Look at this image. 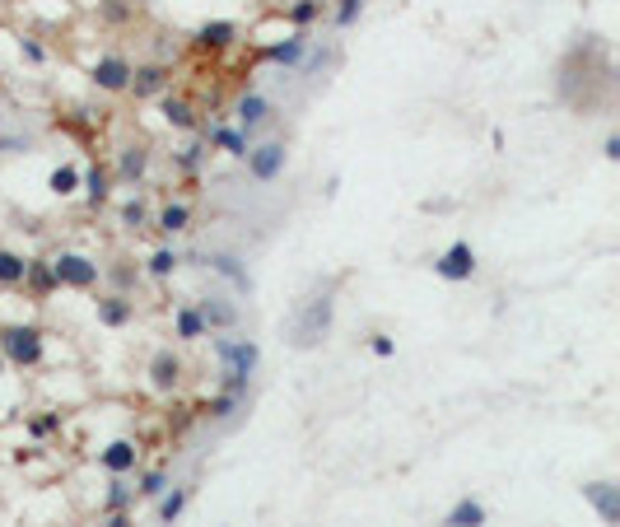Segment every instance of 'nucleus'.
Listing matches in <instances>:
<instances>
[{"label":"nucleus","instance_id":"obj_1","mask_svg":"<svg viewBox=\"0 0 620 527\" xmlns=\"http://www.w3.org/2000/svg\"><path fill=\"white\" fill-rule=\"evenodd\" d=\"M214 355H219V364H224V382H229V392L243 397V387H248L252 369H257V346L252 341H214Z\"/></svg>","mask_w":620,"mask_h":527},{"label":"nucleus","instance_id":"obj_2","mask_svg":"<svg viewBox=\"0 0 620 527\" xmlns=\"http://www.w3.org/2000/svg\"><path fill=\"white\" fill-rule=\"evenodd\" d=\"M331 327V290H317L304 299V308H299V317H294V346L308 350L322 341V332Z\"/></svg>","mask_w":620,"mask_h":527},{"label":"nucleus","instance_id":"obj_3","mask_svg":"<svg viewBox=\"0 0 620 527\" xmlns=\"http://www.w3.org/2000/svg\"><path fill=\"white\" fill-rule=\"evenodd\" d=\"M0 355H5V364H38L42 359V332L38 327H5Z\"/></svg>","mask_w":620,"mask_h":527},{"label":"nucleus","instance_id":"obj_4","mask_svg":"<svg viewBox=\"0 0 620 527\" xmlns=\"http://www.w3.org/2000/svg\"><path fill=\"white\" fill-rule=\"evenodd\" d=\"M52 280L70 285V290H89V285H98V261L79 257V252H61V257H52Z\"/></svg>","mask_w":620,"mask_h":527},{"label":"nucleus","instance_id":"obj_5","mask_svg":"<svg viewBox=\"0 0 620 527\" xmlns=\"http://www.w3.org/2000/svg\"><path fill=\"white\" fill-rule=\"evenodd\" d=\"M434 271H439L443 280H471V276H476V252H471V243H452L448 252L434 261Z\"/></svg>","mask_w":620,"mask_h":527},{"label":"nucleus","instance_id":"obj_6","mask_svg":"<svg viewBox=\"0 0 620 527\" xmlns=\"http://www.w3.org/2000/svg\"><path fill=\"white\" fill-rule=\"evenodd\" d=\"M280 169H285V145H261V149H248V173L257 182H275L280 178Z\"/></svg>","mask_w":620,"mask_h":527},{"label":"nucleus","instance_id":"obj_7","mask_svg":"<svg viewBox=\"0 0 620 527\" xmlns=\"http://www.w3.org/2000/svg\"><path fill=\"white\" fill-rule=\"evenodd\" d=\"M93 84L108 94H122L126 84H131V66H126L122 57H103L98 66H93Z\"/></svg>","mask_w":620,"mask_h":527},{"label":"nucleus","instance_id":"obj_8","mask_svg":"<svg viewBox=\"0 0 620 527\" xmlns=\"http://www.w3.org/2000/svg\"><path fill=\"white\" fill-rule=\"evenodd\" d=\"M136 443H131V438H117V443H108V448L98 453V462L108 471H113V476H126V471H136Z\"/></svg>","mask_w":620,"mask_h":527},{"label":"nucleus","instance_id":"obj_9","mask_svg":"<svg viewBox=\"0 0 620 527\" xmlns=\"http://www.w3.org/2000/svg\"><path fill=\"white\" fill-rule=\"evenodd\" d=\"M178 373H182V364H178L173 350H159V355L149 359V382H154L159 392H173V387H178Z\"/></svg>","mask_w":620,"mask_h":527},{"label":"nucleus","instance_id":"obj_10","mask_svg":"<svg viewBox=\"0 0 620 527\" xmlns=\"http://www.w3.org/2000/svg\"><path fill=\"white\" fill-rule=\"evenodd\" d=\"M196 313H201V322L214 327V332H229V327H238V308H234V303H224V299H205Z\"/></svg>","mask_w":620,"mask_h":527},{"label":"nucleus","instance_id":"obj_11","mask_svg":"<svg viewBox=\"0 0 620 527\" xmlns=\"http://www.w3.org/2000/svg\"><path fill=\"white\" fill-rule=\"evenodd\" d=\"M98 322L103 327H126V322H131V299H126V294H108V299H98Z\"/></svg>","mask_w":620,"mask_h":527},{"label":"nucleus","instance_id":"obj_12","mask_svg":"<svg viewBox=\"0 0 620 527\" xmlns=\"http://www.w3.org/2000/svg\"><path fill=\"white\" fill-rule=\"evenodd\" d=\"M163 84H168V70L163 66H140V70H131V84H126V89H136V94H159L163 89Z\"/></svg>","mask_w":620,"mask_h":527},{"label":"nucleus","instance_id":"obj_13","mask_svg":"<svg viewBox=\"0 0 620 527\" xmlns=\"http://www.w3.org/2000/svg\"><path fill=\"white\" fill-rule=\"evenodd\" d=\"M481 523H485V509L476 499H462V504H452L443 514V527H481Z\"/></svg>","mask_w":620,"mask_h":527},{"label":"nucleus","instance_id":"obj_14","mask_svg":"<svg viewBox=\"0 0 620 527\" xmlns=\"http://www.w3.org/2000/svg\"><path fill=\"white\" fill-rule=\"evenodd\" d=\"M271 117V103L261 98V94H248V98L238 103V122H243V131H252V126H261Z\"/></svg>","mask_w":620,"mask_h":527},{"label":"nucleus","instance_id":"obj_15","mask_svg":"<svg viewBox=\"0 0 620 527\" xmlns=\"http://www.w3.org/2000/svg\"><path fill=\"white\" fill-rule=\"evenodd\" d=\"M234 33H238L234 23H205L201 33H196V42H201V47H229V42H234Z\"/></svg>","mask_w":620,"mask_h":527},{"label":"nucleus","instance_id":"obj_16","mask_svg":"<svg viewBox=\"0 0 620 527\" xmlns=\"http://www.w3.org/2000/svg\"><path fill=\"white\" fill-rule=\"evenodd\" d=\"M23 266H28V261H23L19 252H5V247H0V285H19Z\"/></svg>","mask_w":620,"mask_h":527},{"label":"nucleus","instance_id":"obj_17","mask_svg":"<svg viewBox=\"0 0 620 527\" xmlns=\"http://www.w3.org/2000/svg\"><path fill=\"white\" fill-rule=\"evenodd\" d=\"M587 499L602 509V518H607V523H616V490H611L607 481H602V485H587Z\"/></svg>","mask_w":620,"mask_h":527},{"label":"nucleus","instance_id":"obj_18","mask_svg":"<svg viewBox=\"0 0 620 527\" xmlns=\"http://www.w3.org/2000/svg\"><path fill=\"white\" fill-rule=\"evenodd\" d=\"M163 122H168V126H178V131H192V126H196V117H192V108H187V103L168 98V103H163Z\"/></svg>","mask_w":620,"mask_h":527},{"label":"nucleus","instance_id":"obj_19","mask_svg":"<svg viewBox=\"0 0 620 527\" xmlns=\"http://www.w3.org/2000/svg\"><path fill=\"white\" fill-rule=\"evenodd\" d=\"M178 336L182 341L205 336V322H201V313H196V308H178Z\"/></svg>","mask_w":620,"mask_h":527},{"label":"nucleus","instance_id":"obj_20","mask_svg":"<svg viewBox=\"0 0 620 527\" xmlns=\"http://www.w3.org/2000/svg\"><path fill=\"white\" fill-rule=\"evenodd\" d=\"M271 57L280 61V66H299V61H304V38H289V42L271 47Z\"/></svg>","mask_w":620,"mask_h":527},{"label":"nucleus","instance_id":"obj_21","mask_svg":"<svg viewBox=\"0 0 620 527\" xmlns=\"http://www.w3.org/2000/svg\"><path fill=\"white\" fill-rule=\"evenodd\" d=\"M187 220H192V210H187V205H168V210L159 215V229L178 234V229H187Z\"/></svg>","mask_w":620,"mask_h":527},{"label":"nucleus","instance_id":"obj_22","mask_svg":"<svg viewBox=\"0 0 620 527\" xmlns=\"http://www.w3.org/2000/svg\"><path fill=\"white\" fill-rule=\"evenodd\" d=\"M47 187L57 191V196H70V191L79 187V173H75V169H57V173H52V182H47Z\"/></svg>","mask_w":620,"mask_h":527},{"label":"nucleus","instance_id":"obj_23","mask_svg":"<svg viewBox=\"0 0 620 527\" xmlns=\"http://www.w3.org/2000/svg\"><path fill=\"white\" fill-rule=\"evenodd\" d=\"M23 280H33L38 290H52V266H42V261H28V266H23Z\"/></svg>","mask_w":620,"mask_h":527},{"label":"nucleus","instance_id":"obj_24","mask_svg":"<svg viewBox=\"0 0 620 527\" xmlns=\"http://www.w3.org/2000/svg\"><path fill=\"white\" fill-rule=\"evenodd\" d=\"M182 504H187V490H173V494H163V504H159V518H163V523H173V518L182 514Z\"/></svg>","mask_w":620,"mask_h":527},{"label":"nucleus","instance_id":"obj_25","mask_svg":"<svg viewBox=\"0 0 620 527\" xmlns=\"http://www.w3.org/2000/svg\"><path fill=\"white\" fill-rule=\"evenodd\" d=\"M214 140H219L229 154H238V159L248 154V135H238V131H214Z\"/></svg>","mask_w":620,"mask_h":527},{"label":"nucleus","instance_id":"obj_26","mask_svg":"<svg viewBox=\"0 0 620 527\" xmlns=\"http://www.w3.org/2000/svg\"><path fill=\"white\" fill-rule=\"evenodd\" d=\"M84 182H89V201H93V205H98V201H108V173H103V169H93Z\"/></svg>","mask_w":620,"mask_h":527},{"label":"nucleus","instance_id":"obj_27","mask_svg":"<svg viewBox=\"0 0 620 527\" xmlns=\"http://www.w3.org/2000/svg\"><path fill=\"white\" fill-rule=\"evenodd\" d=\"M122 173H126V178H140V173H145V149H126V154H122Z\"/></svg>","mask_w":620,"mask_h":527},{"label":"nucleus","instance_id":"obj_28","mask_svg":"<svg viewBox=\"0 0 620 527\" xmlns=\"http://www.w3.org/2000/svg\"><path fill=\"white\" fill-rule=\"evenodd\" d=\"M210 261H214V271H224V276H229L234 285H248V276L238 271V261H234V257H210Z\"/></svg>","mask_w":620,"mask_h":527},{"label":"nucleus","instance_id":"obj_29","mask_svg":"<svg viewBox=\"0 0 620 527\" xmlns=\"http://www.w3.org/2000/svg\"><path fill=\"white\" fill-rule=\"evenodd\" d=\"M173 266H178V252H154V257H149V271H154V276H168Z\"/></svg>","mask_w":620,"mask_h":527},{"label":"nucleus","instance_id":"obj_30","mask_svg":"<svg viewBox=\"0 0 620 527\" xmlns=\"http://www.w3.org/2000/svg\"><path fill=\"white\" fill-rule=\"evenodd\" d=\"M313 14H317V0H299V5L289 10V19H294V23H308Z\"/></svg>","mask_w":620,"mask_h":527},{"label":"nucleus","instance_id":"obj_31","mask_svg":"<svg viewBox=\"0 0 620 527\" xmlns=\"http://www.w3.org/2000/svg\"><path fill=\"white\" fill-rule=\"evenodd\" d=\"M355 10H360V0H340V10H336V23L345 28V23H355Z\"/></svg>","mask_w":620,"mask_h":527},{"label":"nucleus","instance_id":"obj_32","mask_svg":"<svg viewBox=\"0 0 620 527\" xmlns=\"http://www.w3.org/2000/svg\"><path fill=\"white\" fill-rule=\"evenodd\" d=\"M163 471H154V476H145V485H140V494H163Z\"/></svg>","mask_w":620,"mask_h":527},{"label":"nucleus","instance_id":"obj_33","mask_svg":"<svg viewBox=\"0 0 620 527\" xmlns=\"http://www.w3.org/2000/svg\"><path fill=\"white\" fill-rule=\"evenodd\" d=\"M122 220H126V225H131V229H136V225H145V205H126V210H122Z\"/></svg>","mask_w":620,"mask_h":527},{"label":"nucleus","instance_id":"obj_34","mask_svg":"<svg viewBox=\"0 0 620 527\" xmlns=\"http://www.w3.org/2000/svg\"><path fill=\"white\" fill-rule=\"evenodd\" d=\"M57 429V415H42V420H33V434H52Z\"/></svg>","mask_w":620,"mask_h":527},{"label":"nucleus","instance_id":"obj_35","mask_svg":"<svg viewBox=\"0 0 620 527\" xmlns=\"http://www.w3.org/2000/svg\"><path fill=\"white\" fill-rule=\"evenodd\" d=\"M196 164H201V149L192 145V149H187V154H182V169H196Z\"/></svg>","mask_w":620,"mask_h":527},{"label":"nucleus","instance_id":"obj_36","mask_svg":"<svg viewBox=\"0 0 620 527\" xmlns=\"http://www.w3.org/2000/svg\"><path fill=\"white\" fill-rule=\"evenodd\" d=\"M23 57H28V61H42L47 52H42V47H38V42H23Z\"/></svg>","mask_w":620,"mask_h":527}]
</instances>
